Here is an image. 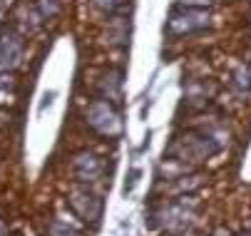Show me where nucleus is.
<instances>
[{"label": "nucleus", "instance_id": "f257e3e1", "mask_svg": "<svg viewBox=\"0 0 251 236\" xmlns=\"http://www.w3.org/2000/svg\"><path fill=\"white\" fill-rule=\"evenodd\" d=\"M87 122L95 132L104 134V137H115V134L122 132V122L120 115L115 112V107L107 102V99H97V102L90 105L87 110Z\"/></svg>", "mask_w": 251, "mask_h": 236}, {"label": "nucleus", "instance_id": "f03ea898", "mask_svg": "<svg viewBox=\"0 0 251 236\" xmlns=\"http://www.w3.org/2000/svg\"><path fill=\"white\" fill-rule=\"evenodd\" d=\"M209 25V13L199 8H184L169 18V32L172 35H187V32L201 30Z\"/></svg>", "mask_w": 251, "mask_h": 236}, {"label": "nucleus", "instance_id": "7ed1b4c3", "mask_svg": "<svg viewBox=\"0 0 251 236\" xmlns=\"http://www.w3.org/2000/svg\"><path fill=\"white\" fill-rule=\"evenodd\" d=\"M23 57V38L15 32H3L0 38V72H13Z\"/></svg>", "mask_w": 251, "mask_h": 236}, {"label": "nucleus", "instance_id": "20e7f679", "mask_svg": "<svg viewBox=\"0 0 251 236\" xmlns=\"http://www.w3.org/2000/svg\"><path fill=\"white\" fill-rule=\"evenodd\" d=\"M70 207L82 221H97L102 214V201L87 189H80L70 196Z\"/></svg>", "mask_w": 251, "mask_h": 236}, {"label": "nucleus", "instance_id": "39448f33", "mask_svg": "<svg viewBox=\"0 0 251 236\" xmlns=\"http://www.w3.org/2000/svg\"><path fill=\"white\" fill-rule=\"evenodd\" d=\"M102 172V162L95 154H77L75 157V174L80 182H95Z\"/></svg>", "mask_w": 251, "mask_h": 236}, {"label": "nucleus", "instance_id": "423d86ee", "mask_svg": "<svg viewBox=\"0 0 251 236\" xmlns=\"http://www.w3.org/2000/svg\"><path fill=\"white\" fill-rule=\"evenodd\" d=\"M13 87H15V80L13 75H0V105H8L13 99Z\"/></svg>", "mask_w": 251, "mask_h": 236}, {"label": "nucleus", "instance_id": "0eeeda50", "mask_svg": "<svg viewBox=\"0 0 251 236\" xmlns=\"http://www.w3.org/2000/svg\"><path fill=\"white\" fill-rule=\"evenodd\" d=\"M38 8H40V15L50 20V18H55L60 13V0H40Z\"/></svg>", "mask_w": 251, "mask_h": 236}, {"label": "nucleus", "instance_id": "6e6552de", "mask_svg": "<svg viewBox=\"0 0 251 236\" xmlns=\"http://www.w3.org/2000/svg\"><path fill=\"white\" fill-rule=\"evenodd\" d=\"M50 236H82V234H77V231H73V229H67V226H62V224H52Z\"/></svg>", "mask_w": 251, "mask_h": 236}, {"label": "nucleus", "instance_id": "1a4fd4ad", "mask_svg": "<svg viewBox=\"0 0 251 236\" xmlns=\"http://www.w3.org/2000/svg\"><path fill=\"white\" fill-rule=\"evenodd\" d=\"M236 85H239L241 90H249V87H251V72L246 70V67H241V72L236 75Z\"/></svg>", "mask_w": 251, "mask_h": 236}, {"label": "nucleus", "instance_id": "9d476101", "mask_svg": "<svg viewBox=\"0 0 251 236\" xmlns=\"http://www.w3.org/2000/svg\"><path fill=\"white\" fill-rule=\"evenodd\" d=\"M184 8H199V10H206L211 5V0H179Z\"/></svg>", "mask_w": 251, "mask_h": 236}, {"label": "nucleus", "instance_id": "9b49d317", "mask_svg": "<svg viewBox=\"0 0 251 236\" xmlns=\"http://www.w3.org/2000/svg\"><path fill=\"white\" fill-rule=\"evenodd\" d=\"M0 236H8V229H5L3 224H0Z\"/></svg>", "mask_w": 251, "mask_h": 236}, {"label": "nucleus", "instance_id": "f8f14e48", "mask_svg": "<svg viewBox=\"0 0 251 236\" xmlns=\"http://www.w3.org/2000/svg\"><path fill=\"white\" fill-rule=\"evenodd\" d=\"M241 236H251V234H241Z\"/></svg>", "mask_w": 251, "mask_h": 236}]
</instances>
